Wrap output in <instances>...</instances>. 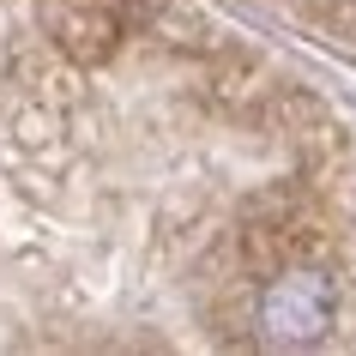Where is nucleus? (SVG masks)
Listing matches in <instances>:
<instances>
[{
  "instance_id": "1",
  "label": "nucleus",
  "mask_w": 356,
  "mask_h": 356,
  "mask_svg": "<svg viewBox=\"0 0 356 356\" xmlns=\"http://www.w3.org/2000/svg\"><path fill=\"white\" fill-rule=\"evenodd\" d=\"M332 320H338V284L326 266L308 260L278 266L254 302V338L266 350H314V344H326Z\"/></svg>"
},
{
  "instance_id": "2",
  "label": "nucleus",
  "mask_w": 356,
  "mask_h": 356,
  "mask_svg": "<svg viewBox=\"0 0 356 356\" xmlns=\"http://www.w3.org/2000/svg\"><path fill=\"white\" fill-rule=\"evenodd\" d=\"M49 37L73 60H103L121 42V13L109 0H49Z\"/></svg>"
}]
</instances>
